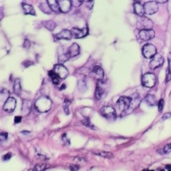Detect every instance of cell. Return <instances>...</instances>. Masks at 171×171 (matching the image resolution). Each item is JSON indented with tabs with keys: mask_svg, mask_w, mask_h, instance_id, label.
Wrapping results in <instances>:
<instances>
[{
	"mask_svg": "<svg viewBox=\"0 0 171 171\" xmlns=\"http://www.w3.org/2000/svg\"><path fill=\"white\" fill-rule=\"evenodd\" d=\"M158 3H165L166 2H167V1H166V0H165V1H156Z\"/></svg>",
	"mask_w": 171,
	"mask_h": 171,
	"instance_id": "44",
	"label": "cell"
},
{
	"mask_svg": "<svg viewBox=\"0 0 171 171\" xmlns=\"http://www.w3.org/2000/svg\"><path fill=\"white\" fill-rule=\"evenodd\" d=\"M155 36V32L152 30H141L139 32V37L141 40L147 41L152 40Z\"/></svg>",
	"mask_w": 171,
	"mask_h": 171,
	"instance_id": "14",
	"label": "cell"
},
{
	"mask_svg": "<svg viewBox=\"0 0 171 171\" xmlns=\"http://www.w3.org/2000/svg\"><path fill=\"white\" fill-rule=\"evenodd\" d=\"M134 10L135 14L138 15L139 17H143L144 15V6L139 2H135L134 3Z\"/></svg>",
	"mask_w": 171,
	"mask_h": 171,
	"instance_id": "17",
	"label": "cell"
},
{
	"mask_svg": "<svg viewBox=\"0 0 171 171\" xmlns=\"http://www.w3.org/2000/svg\"><path fill=\"white\" fill-rule=\"evenodd\" d=\"M47 2L49 4V6H50L52 11H53L54 12H56V13H58V12L60 11L58 1H56V0L50 1V0H49V1H47Z\"/></svg>",
	"mask_w": 171,
	"mask_h": 171,
	"instance_id": "22",
	"label": "cell"
},
{
	"mask_svg": "<svg viewBox=\"0 0 171 171\" xmlns=\"http://www.w3.org/2000/svg\"><path fill=\"white\" fill-rule=\"evenodd\" d=\"M131 97L120 96L117 101V106L120 112H125L128 111L131 106Z\"/></svg>",
	"mask_w": 171,
	"mask_h": 171,
	"instance_id": "3",
	"label": "cell"
},
{
	"mask_svg": "<svg viewBox=\"0 0 171 171\" xmlns=\"http://www.w3.org/2000/svg\"><path fill=\"white\" fill-rule=\"evenodd\" d=\"M156 78L155 75L151 73H147L142 77V84L147 88H152L156 84Z\"/></svg>",
	"mask_w": 171,
	"mask_h": 171,
	"instance_id": "4",
	"label": "cell"
},
{
	"mask_svg": "<svg viewBox=\"0 0 171 171\" xmlns=\"http://www.w3.org/2000/svg\"><path fill=\"white\" fill-rule=\"evenodd\" d=\"M78 89L81 92H85L88 88L87 84L84 80H79L78 82Z\"/></svg>",
	"mask_w": 171,
	"mask_h": 171,
	"instance_id": "28",
	"label": "cell"
},
{
	"mask_svg": "<svg viewBox=\"0 0 171 171\" xmlns=\"http://www.w3.org/2000/svg\"><path fill=\"white\" fill-rule=\"evenodd\" d=\"M101 114L108 120H115L116 118V112L111 106H104L101 109Z\"/></svg>",
	"mask_w": 171,
	"mask_h": 171,
	"instance_id": "7",
	"label": "cell"
},
{
	"mask_svg": "<svg viewBox=\"0 0 171 171\" xmlns=\"http://www.w3.org/2000/svg\"><path fill=\"white\" fill-rule=\"evenodd\" d=\"M143 54L147 59H152L156 54V48L151 44H146L143 48Z\"/></svg>",
	"mask_w": 171,
	"mask_h": 171,
	"instance_id": "5",
	"label": "cell"
},
{
	"mask_svg": "<svg viewBox=\"0 0 171 171\" xmlns=\"http://www.w3.org/2000/svg\"><path fill=\"white\" fill-rule=\"evenodd\" d=\"M45 169H46V165H37L35 168H34V171H44Z\"/></svg>",
	"mask_w": 171,
	"mask_h": 171,
	"instance_id": "32",
	"label": "cell"
},
{
	"mask_svg": "<svg viewBox=\"0 0 171 171\" xmlns=\"http://www.w3.org/2000/svg\"><path fill=\"white\" fill-rule=\"evenodd\" d=\"M59 3L60 11L62 12L66 13L70 10L71 6H72V3L70 1H67V0H60L58 1Z\"/></svg>",
	"mask_w": 171,
	"mask_h": 171,
	"instance_id": "15",
	"label": "cell"
},
{
	"mask_svg": "<svg viewBox=\"0 0 171 171\" xmlns=\"http://www.w3.org/2000/svg\"><path fill=\"white\" fill-rule=\"evenodd\" d=\"M164 104H165V102H164L163 99L160 100L159 102H158V110H159V112H161L162 110V109H163Z\"/></svg>",
	"mask_w": 171,
	"mask_h": 171,
	"instance_id": "36",
	"label": "cell"
},
{
	"mask_svg": "<svg viewBox=\"0 0 171 171\" xmlns=\"http://www.w3.org/2000/svg\"><path fill=\"white\" fill-rule=\"evenodd\" d=\"M162 171H164V170H162Z\"/></svg>",
	"mask_w": 171,
	"mask_h": 171,
	"instance_id": "47",
	"label": "cell"
},
{
	"mask_svg": "<svg viewBox=\"0 0 171 171\" xmlns=\"http://www.w3.org/2000/svg\"><path fill=\"white\" fill-rule=\"evenodd\" d=\"M31 108V102L30 101H24L23 103L22 111L24 113H28Z\"/></svg>",
	"mask_w": 171,
	"mask_h": 171,
	"instance_id": "29",
	"label": "cell"
},
{
	"mask_svg": "<svg viewBox=\"0 0 171 171\" xmlns=\"http://www.w3.org/2000/svg\"><path fill=\"white\" fill-rule=\"evenodd\" d=\"M164 63V58L160 53H156L152 58L149 64V68L154 70L160 67Z\"/></svg>",
	"mask_w": 171,
	"mask_h": 171,
	"instance_id": "8",
	"label": "cell"
},
{
	"mask_svg": "<svg viewBox=\"0 0 171 171\" xmlns=\"http://www.w3.org/2000/svg\"><path fill=\"white\" fill-rule=\"evenodd\" d=\"M163 152L166 154L171 152V143L166 144L163 148Z\"/></svg>",
	"mask_w": 171,
	"mask_h": 171,
	"instance_id": "33",
	"label": "cell"
},
{
	"mask_svg": "<svg viewBox=\"0 0 171 171\" xmlns=\"http://www.w3.org/2000/svg\"><path fill=\"white\" fill-rule=\"evenodd\" d=\"M82 123L83 125H84V126H86V127H88V128H92V129H95L94 126L91 123L89 118H86L84 120H83L82 121Z\"/></svg>",
	"mask_w": 171,
	"mask_h": 171,
	"instance_id": "31",
	"label": "cell"
},
{
	"mask_svg": "<svg viewBox=\"0 0 171 171\" xmlns=\"http://www.w3.org/2000/svg\"><path fill=\"white\" fill-rule=\"evenodd\" d=\"M91 75L95 80L98 82L102 81L104 76V73L102 68L99 66H96L91 71Z\"/></svg>",
	"mask_w": 171,
	"mask_h": 171,
	"instance_id": "10",
	"label": "cell"
},
{
	"mask_svg": "<svg viewBox=\"0 0 171 171\" xmlns=\"http://www.w3.org/2000/svg\"><path fill=\"white\" fill-rule=\"evenodd\" d=\"M144 100L149 106H154L156 105V100L153 95H147V96H146Z\"/></svg>",
	"mask_w": 171,
	"mask_h": 171,
	"instance_id": "23",
	"label": "cell"
},
{
	"mask_svg": "<svg viewBox=\"0 0 171 171\" xmlns=\"http://www.w3.org/2000/svg\"><path fill=\"white\" fill-rule=\"evenodd\" d=\"M171 79V73L169 69H167V72H166V81L169 82Z\"/></svg>",
	"mask_w": 171,
	"mask_h": 171,
	"instance_id": "38",
	"label": "cell"
},
{
	"mask_svg": "<svg viewBox=\"0 0 171 171\" xmlns=\"http://www.w3.org/2000/svg\"><path fill=\"white\" fill-rule=\"evenodd\" d=\"M49 77L51 78L52 82L54 84L56 85H58L60 84V78L59 76H58V75L53 72V70L49 71Z\"/></svg>",
	"mask_w": 171,
	"mask_h": 171,
	"instance_id": "27",
	"label": "cell"
},
{
	"mask_svg": "<svg viewBox=\"0 0 171 171\" xmlns=\"http://www.w3.org/2000/svg\"><path fill=\"white\" fill-rule=\"evenodd\" d=\"M55 37L57 39H63V40H70L72 37V32L68 30H64L60 33L55 35Z\"/></svg>",
	"mask_w": 171,
	"mask_h": 171,
	"instance_id": "16",
	"label": "cell"
},
{
	"mask_svg": "<svg viewBox=\"0 0 171 171\" xmlns=\"http://www.w3.org/2000/svg\"><path fill=\"white\" fill-rule=\"evenodd\" d=\"M132 98V102H131V108L132 109H134L135 108H136L139 105L140 102V98L139 94L135 93L133 94L132 96H130Z\"/></svg>",
	"mask_w": 171,
	"mask_h": 171,
	"instance_id": "19",
	"label": "cell"
},
{
	"mask_svg": "<svg viewBox=\"0 0 171 171\" xmlns=\"http://www.w3.org/2000/svg\"><path fill=\"white\" fill-rule=\"evenodd\" d=\"M137 27L141 30H151L153 27V23L151 19L143 16L139 17L137 19Z\"/></svg>",
	"mask_w": 171,
	"mask_h": 171,
	"instance_id": "2",
	"label": "cell"
},
{
	"mask_svg": "<svg viewBox=\"0 0 171 171\" xmlns=\"http://www.w3.org/2000/svg\"><path fill=\"white\" fill-rule=\"evenodd\" d=\"M71 104V101L68 100H65L64 104H63V108H64V110L65 112V113L66 114H70V110H69V106Z\"/></svg>",
	"mask_w": 171,
	"mask_h": 171,
	"instance_id": "30",
	"label": "cell"
},
{
	"mask_svg": "<svg viewBox=\"0 0 171 171\" xmlns=\"http://www.w3.org/2000/svg\"><path fill=\"white\" fill-rule=\"evenodd\" d=\"M16 100L13 97H10L6 101L3 105V110L7 112H12L15 110L16 106Z\"/></svg>",
	"mask_w": 171,
	"mask_h": 171,
	"instance_id": "11",
	"label": "cell"
},
{
	"mask_svg": "<svg viewBox=\"0 0 171 171\" xmlns=\"http://www.w3.org/2000/svg\"><path fill=\"white\" fill-rule=\"evenodd\" d=\"M14 91L15 94L20 96L21 92H22V86H21V82L19 78L16 79L14 82Z\"/></svg>",
	"mask_w": 171,
	"mask_h": 171,
	"instance_id": "25",
	"label": "cell"
},
{
	"mask_svg": "<svg viewBox=\"0 0 171 171\" xmlns=\"http://www.w3.org/2000/svg\"><path fill=\"white\" fill-rule=\"evenodd\" d=\"M42 24L45 28H47L49 31H53L56 26V23L52 20L44 21V22H42Z\"/></svg>",
	"mask_w": 171,
	"mask_h": 171,
	"instance_id": "26",
	"label": "cell"
},
{
	"mask_svg": "<svg viewBox=\"0 0 171 171\" xmlns=\"http://www.w3.org/2000/svg\"><path fill=\"white\" fill-rule=\"evenodd\" d=\"M22 7L23 10L24 11L25 14H30L32 15H36V12L35 10L34 9V7H33L32 6L29 5V4H26V3H23L22 4Z\"/></svg>",
	"mask_w": 171,
	"mask_h": 171,
	"instance_id": "21",
	"label": "cell"
},
{
	"mask_svg": "<svg viewBox=\"0 0 171 171\" xmlns=\"http://www.w3.org/2000/svg\"><path fill=\"white\" fill-rule=\"evenodd\" d=\"M169 171H171V170H169Z\"/></svg>",
	"mask_w": 171,
	"mask_h": 171,
	"instance_id": "48",
	"label": "cell"
},
{
	"mask_svg": "<svg viewBox=\"0 0 171 171\" xmlns=\"http://www.w3.org/2000/svg\"><path fill=\"white\" fill-rule=\"evenodd\" d=\"M7 139V133L6 132H2L1 134H0V140L1 141H5Z\"/></svg>",
	"mask_w": 171,
	"mask_h": 171,
	"instance_id": "35",
	"label": "cell"
},
{
	"mask_svg": "<svg viewBox=\"0 0 171 171\" xmlns=\"http://www.w3.org/2000/svg\"><path fill=\"white\" fill-rule=\"evenodd\" d=\"M80 169V166L78 165H70V169L72 171H78Z\"/></svg>",
	"mask_w": 171,
	"mask_h": 171,
	"instance_id": "34",
	"label": "cell"
},
{
	"mask_svg": "<svg viewBox=\"0 0 171 171\" xmlns=\"http://www.w3.org/2000/svg\"><path fill=\"white\" fill-rule=\"evenodd\" d=\"M39 7L41 11H42L43 12H44V13H45V14H50L52 13V10L50 6H49V4L47 2L40 3Z\"/></svg>",
	"mask_w": 171,
	"mask_h": 171,
	"instance_id": "24",
	"label": "cell"
},
{
	"mask_svg": "<svg viewBox=\"0 0 171 171\" xmlns=\"http://www.w3.org/2000/svg\"><path fill=\"white\" fill-rule=\"evenodd\" d=\"M105 94V90H104V88L100 85V82H98L97 86H96V98L98 100H100L102 98V97Z\"/></svg>",
	"mask_w": 171,
	"mask_h": 171,
	"instance_id": "18",
	"label": "cell"
},
{
	"mask_svg": "<svg viewBox=\"0 0 171 171\" xmlns=\"http://www.w3.org/2000/svg\"><path fill=\"white\" fill-rule=\"evenodd\" d=\"M71 32H72V36H74L75 38H82V37H84L88 34V30L87 28H84L83 29L73 28Z\"/></svg>",
	"mask_w": 171,
	"mask_h": 171,
	"instance_id": "13",
	"label": "cell"
},
{
	"mask_svg": "<svg viewBox=\"0 0 171 171\" xmlns=\"http://www.w3.org/2000/svg\"><path fill=\"white\" fill-rule=\"evenodd\" d=\"M170 116H171V113H170V112H167V113H166L162 116V119L163 120L169 119V118H170Z\"/></svg>",
	"mask_w": 171,
	"mask_h": 171,
	"instance_id": "40",
	"label": "cell"
},
{
	"mask_svg": "<svg viewBox=\"0 0 171 171\" xmlns=\"http://www.w3.org/2000/svg\"><path fill=\"white\" fill-rule=\"evenodd\" d=\"M79 53H80V46L76 43H74L71 45L68 48V52L66 53L69 59L78 56Z\"/></svg>",
	"mask_w": 171,
	"mask_h": 171,
	"instance_id": "12",
	"label": "cell"
},
{
	"mask_svg": "<svg viewBox=\"0 0 171 171\" xmlns=\"http://www.w3.org/2000/svg\"><path fill=\"white\" fill-rule=\"evenodd\" d=\"M65 89L66 88V85L65 84H63V85H62V87L61 88V89Z\"/></svg>",
	"mask_w": 171,
	"mask_h": 171,
	"instance_id": "45",
	"label": "cell"
},
{
	"mask_svg": "<svg viewBox=\"0 0 171 171\" xmlns=\"http://www.w3.org/2000/svg\"><path fill=\"white\" fill-rule=\"evenodd\" d=\"M71 3H72V6H74V7H79L83 3V2H82V1H72V2H71Z\"/></svg>",
	"mask_w": 171,
	"mask_h": 171,
	"instance_id": "37",
	"label": "cell"
},
{
	"mask_svg": "<svg viewBox=\"0 0 171 171\" xmlns=\"http://www.w3.org/2000/svg\"><path fill=\"white\" fill-rule=\"evenodd\" d=\"M21 120H22V117L21 116H15L14 118V122L15 124H18L20 122Z\"/></svg>",
	"mask_w": 171,
	"mask_h": 171,
	"instance_id": "42",
	"label": "cell"
},
{
	"mask_svg": "<svg viewBox=\"0 0 171 171\" xmlns=\"http://www.w3.org/2000/svg\"><path fill=\"white\" fill-rule=\"evenodd\" d=\"M143 6L144 13L147 15H152L156 13L158 10V3L155 1L146 2Z\"/></svg>",
	"mask_w": 171,
	"mask_h": 171,
	"instance_id": "6",
	"label": "cell"
},
{
	"mask_svg": "<svg viewBox=\"0 0 171 171\" xmlns=\"http://www.w3.org/2000/svg\"><path fill=\"white\" fill-rule=\"evenodd\" d=\"M53 71L62 79H65L69 74L67 68L62 64H56L53 66Z\"/></svg>",
	"mask_w": 171,
	"mask_h": 171,
	"instance_id": "9",
	"label": "cell"
},
{
	"mask_svg": "<svg viewBox=\"0 0 171 171\" xmlns=\"http://www.w3.org/2000/svg\"><path fill=\"white\" fill-rule=\"evenodd\" d=\"M28 171H34V169H30Z\"/></svg>",
	"mask_w": 171,
	"mask_h": 171,
	"instance_id": "46",
	"label": "cell"
},
{
	"mask_svg": "<svg viewBox=\"0 0 171 171\" xmlns=\"http://www.w3.org/2000/svg\"><path fill=\"white\" fill-rule=\"evenodd\" d=\"M93 153L96 154V155L105 158H112L114 157V154L110 152H106L102 151H93Z\"/></svg>",
	"mask_w": 171,
	"mask_h": 171,
	"instance_id": "20",
	"label": "cell"
},
{
	"mask_svg": "<svg viewBox=\"0 0 171 171\" xmlns=\"http://www.w3.org/2000/svg\"><path fill=\"white\" fill-rule=\"evenodd\" d=\"M86 7H88L89 10H91L93 7L94 5V2H86Z\"/></svg>",
	"mask_w": 171,
	"mask_h": 171,
	"instance_id": "39",
	"label": "cell"
},
{
	"mask_svg": "<svg viewBox=\"0 0 171 171\" xmlns=\"http://www.w3.org/2000/svg\"><path fill=\"white\" fill-rule=\"evenodd\" d=\"M168 58H169V68H168V69L169 70V71L171 73V53H169Z\"/></svg>",
	"mask_w": 171,
	"mask_h": 171,
	"instance_id": "41",
	"label": "cell"
},
{
	"mask_svg": "<svg viewBox=\"0 0 171 171\" xmlns=\"http://www.w3.org/2000/svg\"><path fill=\"white\" fill-rule=\"evenodd\" d=\"M52 100L47 96H41L35 103L36 110L40 112H47L51 109Z\"/></svg>",
	"mask_w": 171,
	"mask_h": 171,
	"instance_id": "1",
	"label": "cell"
},
{
	"mask_svg": "<svg viewBox=\"0 0 171 171\" xmlns=\"http://www.w3.org/2000/svg\"><path fill=\"white\" fill-rule=\"evenodd\" d=\"M151 171H152V170H151Z\"/></svg>",
	"mask_w": 171,
	"mask_h": 171,
	"instance_id": "49",
	"label": "cell"
},
{
	"mask_svg": "<svg viewBox=\"0 0 171 171\" xmlns=\"http://www.w3.org/2000/svg\"><path fill=\"white\" fill-rule=\"evenodd\" d=\"M11 157V153H7V154H6L5 156H3V159L5 160H9Z\"/></svg>",
	"mask_w": 171,
	"mask_h": 171,
	"instance_id": "43",
	"label": "cell"
}]
</instances>
